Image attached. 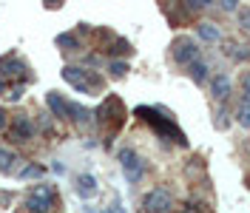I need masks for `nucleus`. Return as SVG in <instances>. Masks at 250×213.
<instances>
[{
	"mask_svg": "<svg viewBox=\"0 0 250 213\" xmlns=\"http://www.w3.org/2000/svg\"><path fill=\"white\" fill-rule=\"evenodd\" d=\"M137 117H142L145 122H151V125H154V131L159 134V137H168V139H173V142H179V145H185V142H188L185 134H182V131H179V128H176V125L171 122V117L159 120L154 108H145V106L137 108Z\"/></svg>",
	"mask_w": 250,
	"mask_h": 213,
	"instance_id": "obj_1",
	"label": "nucleus"
},
{
	"mask_svg": "<svg viewBox=\"0 0 250 213\" xmlns=\"http://www.w3.org/2000/svg\"><path fill=\"white\" fill-rule=\"evenodd\" d=\"M62 77L74 85V88H80V91H94V88H103V77L91 74V71H83V68H62Z\"/></svg>",
	"mask_w": 250,
	"mask_h": 213,
	"instance_id": "obj_2",
	"label": "nucleus"
},
{
	"mask_svg": "<svg viewBox=\"0 0 250 213\" xmlns=\"http://www.w3.org/2000/svg\"><path fill=\"white\" fill-rule=\"evenodd\" d=\"M97 117H100V122H111V128H120L123 120H125V108H123V103H120L117 97H108V100L100 106Z\"/></svg>",
	"mask_w": 250,
	"mask_h": 213,
	"instance_id": "obj_3",
	"label": "nucleus"
},
{
	"mask_svg": "<svg viewBox=\"0 0 250 213\" xmlns=\"http://www.w3.org/2000/svg\"><path fill=\"white\" fill-rule=\"evenodd\" d=\"M173 60L179 63V65H190V63L199 60V46L190 40V37H179L176 43H173Z\"/></svg>",
	"mask_w": 250,
	"mask_h": 213,
	"instance_id": "obj_4",
	"label": "nucleus"
},
{
	"mask_svg": "<svg viewBox=\"0 0 250 213\" xmlns=\"http://www.w3.org/2000/svg\"><path fill=\"white\" fill-rule=\"evenodd\" d=\"M171 205H173L171 193H168V191H162V188H154L148 196L142 199V208H145L148 213H168V211H171Z\"/></svg>",
	"mask_w": 250,
	"mask_h": 213,
	"instance_id": "obj_5",
	"label": "nucleus"
},
{
	"mask_svg": "<svg viewBox=\"0 0 250 213\" xmlns=\"http://www.w3.org/2000/svg\"><path fill=\"white\" fill-rule=\"evenodd\" d=\"M120 162H123V170H125V176L131 179V182H140L142 179V173H145V165H142V159L137 156L134 151H120Z\"/></svg>",
	"mask_w": 250,
	"mask_h": 213,
	"instance_id": "obj_6",
	"label": "nucleus"
},
{
	"mask_svg": "<svg viewBox=\"0 0 250 213\" xmlns=\"http://www.w3.org/2000/svg\"><path fill=\"white\" fill-rule=\"evenodd\" d=\"M51 202H54V188H48V185H40V188H34L29 196V208L34 213H46L51 208Z\"/></svg>",
	"mask_w": 250,
	"mask_h": 213,
	"instance_id": "obj_7",
	"label": "nucleus"
},
{
	"mask_svg": "<svg viewBox=\"0 0 250 213\" xmlns=\"http://www.w3.org/2000/svg\"><path fill=\"white\" fill-rule=\"evenodd\" d=\"M210 94H213L216 100H225V97L230 94V77L228 74H216L213 77V83H210Z\"/></svg>",
	"mask_w": 250,
	"mask_h": 213,
	"instance_id": "obj_8",
	"label": "nucleus"
},
{
	"mask_svg": "<svg viewBox=\"0 0 250 213\" xmlns=\"http://www.w3.org/2000/svg\"><path fill=\"white\" fill-rule=\"evenodd\" d=\"M48 106L54 108V114H57V117H68V108H71L65 100H60L57 94H48Z\"/></svg>",
	"mask_w": 250,
	"mask_h": 213,
	"instance_id": "obj_9",
	"label": "nucleus"
},
{
	"mask_svg": "<svg viewBox=\"0 0 250 213\" xmlns=\"http://www.w3.org/2000/svg\"><path fill=\"white\" fill-rule=\"evenodd\" d=\"M236 120L250 128V97H245V100L239 103V108H236Z\"/></svg>",
	"mask_w": 250,
	"mask_h": 213,
	"instance_id": "obj_10",
	"label": "nucleus"
},
{
	"mask_svg": "<svg viewBox=\"0 0 250 213\" xmlns=\"http://www.w3.org/2000/svg\"><path fill=\"white\" fill-rule=\"evenodd\" d=\"M188 68H190V77H193V80H196V83H205V77H208V65H205L202 60L190 63V65H188Z\"/></svg>",
	"mask_w": 250,
	"mask_h": 213,
	"instance_id": "obj_11",
	"label": "nucleus"
},
{
	"mask_svg": "<svg viewBox=\"0 0 250 213\" xmlns=\"http://www.w3.org/2000/svg\"><path fill=\"white\" fill-rule=\"evenodd\" d=\"M199 34H202L205 40H210V43H216L219 40V29L216 26H210V23H199Z\"/></svg>",
	"mask_w": 250,
	"mask_h": 213,
	"instance_id": "obj_12",
	"label": "nucleus"
},
{
	"mask_svg": "<svg viewBox=\"0 0 250 213\" xmlns=\"http://www.w3.org/2000/svg\"><path fill=\"white\" fill-rule=\"evenodd\" d=\"M94 191H97L94 188V176H80V193L83 196H91Z\"/></svg>",
	"mask_w": 250,
	"mask_h": 213,
	"instance_id": "obj_13",
	"label": "nucleus"
},
{
	"mask_svg": "<svg viewBox=\"0 0 250 213\" xmlns=\"http://www.w3.org/2000/svg\"><path fill=\"white\" fill-rule=\"evenodd\" d=\"M15 137H20V139H29L31 137V125L26 120L15 122Z\"/></svg>",
	"mask_w": 250,
	"mask_h": 213,
	"instance_id": "obj_14",
	"label": "nucleus"
},
{
	"mask_svg": "<svg viewBox=\"0 0 250 213\" xmlns=\"http://www.w3.org/2000/svg\"><path fill=\"white\" fill-rule=\"evenodd\" d=\"M9 162H15V153L0 148V170H9Z\"/></svg>",
	"mask_w": 250,
	"mask_h": 213,
	"instance_id": "obj_15",
	"label": "nucleus"
},
{
	"mask_svg": "<svg viewBox=\"0 0 250 213\" xmlns=\"http://www.w3.org/2000/svg\"><path fill=\"white\" fill-rule=\"evenodd\" d=\"M228 54H233V57H239V60L250 57V51H248L245 46H228Z\"/></svg>",
	"mask_w": 250,
	"mask_h": 213,
	"instance_id": "obj_16",
	"label": "nucleus"
},
{
	"mask_svg": "<svg viewBox=\"0 0 250 213\" xmlns=\"http://www.w3.org/2000/svg\"><path fill=\"white\" fill-rule=\"evenodd\" d=\"M125 71H128V65H125V63H111V74H114V77H123Z\"/></svg>",
	"mask_w": 250,
	"mask_h": 213,
	"instance_id": "obj_17",
	"label": "nucleus"
},
{
	"mask_svg": "<svg viewBox=\"0 0 250 213\" xmlns=\"http://www.w3.org/2000/svg\"><path fill=\"white\" fill-rule=\"evenodd\" d=\"M239 23L245 29H250V9H239Z\"/></svg>",
	"mask_w": 250,
	"mask_h": 213,
	"instance_id": "obj_18",
	"label": "nucleus"
},
{
	"mask_svg": "<svg viewBox=\"0 0 250 213\" xmlns=\"http://www.w3.org/2000/svg\"><path fill=\"white\" fill-rule=\"evenodd\" d=\"M242 85H245V94L250 97V74H245V77H242Z\"/></svg>",
	"mask_w": 250,
	"mask_h": 213,
	"instance_id": "obj_19",
	"label": "nucleus"
},
{
	"mask_svg": "<svg viewBox=\"0 0 250 213\" xmlns=\"http://www.w3.org/2000/svg\"><path fill=\"white\" fill-rule=\"evenodd\" d=\"M3 125H6V114H3V111H0V128H3Z\"/></svg>",
	"mask_w": 250,
	"mask_h": 213,
	"instance_id": "obj_20",
	"label": "nucleus"
},
{
	"mask_svg": "<svg viewBox=\"0 0 250 213\" xmlns=\"http://www.w3.org/2000/svg\"><path fill=\"white\" fill-rule=\"evenodd\" d=\"M105 213H117V211H105Z\"/></svg>",
	"mask_w": 250,
	"mask_h": 213,
	"instance_id": "obj_21",
	"label": "nucleus"
},
{
	"mask_svg": "<svg viewBox=\"0 0 250 213\" xmlns=\"http://www.w3.org/2000/svg\"><path fill=\"white\" fill-rule=\"evenodd\" d=\"M248 188H250V176H248Z\"/></svg>",
	"mask_w": 250,
	"mask_h": 213,
	"instance_id": "obj_22",
	"label": "nucleus"
}]
</instances>
